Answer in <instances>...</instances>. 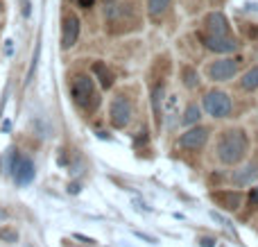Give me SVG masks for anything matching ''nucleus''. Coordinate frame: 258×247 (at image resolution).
<instances>
[{
  "label": "nucleus",
  "instance_id": "obj_1",
  "mask_svg": "<svg viewBox=\"0 0 258 247\" xmlns=\"http://www.w3.org/2000/svg\"><path fill=\"white\" fill-rule=\"evenodd\" d=\"M247 150H249V139H247L245 130H229L220 136L218 141V159L227 166H236L242 159L247 157Z\"/></svg>",
  "mask_w": 258,
  "mask_h": 247
},
{
  "label": "nucleus",
  "instance_id": "obj_2",
  "mask_svg": "<svg viewBox=\"0 0 258 247\" xmlns=\"http://www.w3.org/2000/svg\"><path fill=\"white\" fill-rule=\"evenodd\" d=\"M71 95L77 107L89 109V111H93L100 104V95L95 93V82H93V77H89V75H77L75 80H73Z\"/></svg>",
  "mask_w": 258,
  "mask_h": 247
},
{
  "label": "nucleus",
  "instance_id": "obj_3",
  "mask_svg": "<svg viewBox=\"0 0 258 247\" xmlns=\"http://www.w3.org/2000/svg\"><path fill=\"white\" fill-rule=\"evenodd\" d=\"M202 107H204V111L213 118H227L233 109V102H231V95L229 93L213 89L202 98Z\"/></svg>",
  "mask_w": 258,
  "mask_h": 247
},
{
  "label": "nucleus",
  "instance_id": "obj_4",
  "mask_svg": "<svg viewBox=\"0 0 258 247\" xmlns=\"http://www.w3.org/2000/svg\"><path fill=\"white\" fill-rule=\"evenodd\" d=\"M132 113H134V107H132V102H129V98H125V95H116V98L111 100L109 120H111V125L116 127V130H122V127L129 125Z\"/></svg>",
  "mask_w": 258,
  "mask_h": 247
},
{
  "label": "nucleus",
  "instance_id": "obj_5",
  "mask_svg": "<svg viewBox=\"0 0 258 247\" xmlns=\"http://www.w3.org/2000/svg\"><path fill=\"white\" fill-rule=\"evenodd\" d=\"M238 61L240 59H231V57H227L224 54L222 59H215L213 64L209 66V80L211 82H229V80H233L236 77V73H238Z\"/></svg>",
  "mask_w": 258,
  "mask_h": 247
},
{
  "label": "nucleus",
  "instance_id": "obj_6",
  "mask_svg": "<svg viewBox=\"0 0 258 247\" xmlns=\"http://www.w3.org/2000/svg\"><path fill=\"white\" fill-rule=\"evenodd\" d=\"M202 43L211 50V52L218 54H231L238 50V41L231 34H202Z\"/></svg>",
  "mask_w": 258,
  "mask_h": 247
},
{
  "label": "nucleus",
  "instance_id": "obj_7",
  "mask_svg": "<svg viewBox=\"0 0 258 247\" xmlns=\"http://www.w3.org/2000/svg\"><path fill=\"white\" fill-rule=\"evenodd\" d=\"M209 127H202V125H192L186 130V134H181V139H179V145H181L183 150H190V152H197V150H202L206 145V141H209Z\"/></svg>",
  "mask_w": 258,
  "mask_h": 247
},
{
  "label": "nucleus",
  "instance_id": "obj_8",
  "mask_svg": "<svg viewBox=\"0 0 258 247\" xmlns=\"http://www.w3.org/2000/svg\"><path fill=\"white\" fill-rule=\"evenodd\" d=\"M80 18L75 16V14H68L66 18H63V25H61V48L63 50H71L73 45L77 43V39H80Z\"/></svg>",
  "mask_w": 258,
  "mask_h": 247
},
{
  "label": "nucleus",
  "instance_id": "obj_9",
  "mask_svg": "<svg viewBox=\"0 0 258 247\" xmlns=\"http://www.w3.org/2000/svg\"><path fill=\"white\" fill-rule=\"evenodd\" d=\"M14 181H16L18 186H27L32 179H34V163H32V159L27 157H16L14 159Z\"/></svg>",
  "mask_w": 258,
  "mask_h": 247
},
{
  "label": "nucleus",
  "instance_id": "obj_10",
  "mask_svg": "<svg viewBox=\"0 0 258 247\" xmlns=\"http://www.w3.org/2000/svg\"><path fill=\"white\" fill-rule=\"evenodd\" d=\"M211 200L215 204H220L222 209H227V211H238L242 207V200L245 198L238 191H215V193H211Z\"/></svg>",
  "mask_w": 258,
  "mask_h": 247
},
{
  "label": "nucleus",
  "instance_id": "obj_11",
  "mask_svg": "<svg viewBox=\"0 0 258 247\" xmlns=\"http://www.w3.org/2000/svg\"><path fill=\"white\" fill-rule=\"evenodd\" d=\"M254 179H258V159L245 163V166H240L238 170H233V175H231V181L236 186H247Z\"/></svg>",
  "mask_w": 258,
  "mask_h": 247
},
{
  "label": "nucleus",
  "instance_id": "obj_12",
  "mask_svg": "<svg viewBox=\"0 0 258 247\" xmlns=\"http://www.w3.org/2000/svg\"><path fill=\"white\" fill-rule=\"evenodd\" d=\"M204 27L209 34H229V21L222 12H211L204 18Z\"/></svg>",
  "mask_w": 258,
  "mask_h": 247
},
{
  "label": "nucleus",
  "instance_id": "obj_13",
  "mask_svg": "<svg viewBox=\"0 0 258 247\" xmlns=\"http://www.w3.org/2000/svg\"><path fill=\"white\" fill-rule=\"evenodd\" d=\"M91 71H93V75L100 80V86H102V89H111L113 86V73L109 71L104 61H95L93 66H91Z\"/></svg>",
  "mask_w": 258,
  "mask_h": 247
},
{
  "label": "nucleus",
  "instance_id": "obj_14",
  "mask_svg": "<svg viewBox=\"0 0 258 247\" xmlns=\"http://www.w3.org/2000/svg\"><path fill=\"white\" fill-rule=\"evenodd\" d=\"M163 93H165V86L163 84H156L154 89H152V109H154V116L156 120L161 122V116H163V111H161V104H163Z\"/></svg>",
  "mask_w": 258,
  "mask_h": 247
},
{
  "label": "nucleus",
  "instance_id": "obj_15",
  "mask_svg": "<svg viewBox=\"0 0 258 247\" xmlns=\"http://www.w3.org/2000/svg\"><path fill=\"white\" fill-rule=\"evenodd\" d=\"M240 89L242 91H256L258 89V66L249 68L240 80Z\"/></svg>",
  "mask_w": 258,
  "mask_h": 247
},
{
  "label": "nucleus",
  "instance_id": "obj_16",
  "mask_svg": "<svg viewBox=\"0 0 258 247\" xmlns=\"http://www.w3.org/2000/svg\"><path fill=\"white\" fill-rule=\"evenodd\" d=\"M181 80H183V86H186V89H195V86L200 84V77H197V73L192 66L181 68Z\"/></svg>",
  "mask_w": 258,
  "mask_h": 247
},
{
  "label": "nucleus",
  "instance_id": "obj_17",
  "mask_svg": "<svg viewBox=\"0 0 258 247\" xmlns=\"http://www.w3.org/2000/svg\"><path fill=\"white\" fill-rule=\"evenodd\" d=\"M197 120H200V107H197V104H188L186 111H183L181 122L186 127H192V125H197Z\"/></svg>",
  "mask_w": 258,
  "mask_h": 247
},
{
  "label": "nucleus",
  "instance_id": "obj_18",
  "mask_svg": "<svg viewBox=\"0 0 258 247\" xmlns=\"http://www.w3.org/2000/svg\"><path fill=\"white\" fill-rule=\"evenodd\" d=\"M170 3L172 0H147V14L150 16H161L170 7Z\"/></svg>",
  "mask_w": 258,
  "mask_h": 247
},
{
  "label": "nucleus",
  "instance_id": "obj_19",
  "mask_svg": "<svg viewBox=\"0 0 258 247\" xmlns=\"http://www.w3.org/2000/svg\"><path fill=\"white\" fill-rule=\"evenodd\" d=\"M18 236H16V231H12V229H0V240H5V243H14Z\"/></svg>",
  "mask_w": 258,
  "mask_h": 247
},
{
  "label": "nucleus",
  "instance_id": "obj_20",
  "mask_svg": "<svg viewBox=\"0 0 258 247\" xmlns=\"http://www.w3.org/2000/svg\"><path fill=\"white\" fill-rule=\"evenodd\" d=\"M247 204H249L251 209L258 207V186H256V189H251V193H249V202H247Z\"/></svg>",
  "mask_w": 258,
  "mask_h": 247
},
{
  "label": "nucleus",
  "instance_id": "obj_21",
  "mask_svg": "<svg viewBox=\"0 0 258 247\" xmlns=\"http://www.w3.org/2000/svg\"><path fill=\"white\" fill-rule=\"evenodd\" d=\"M77 5H80L82 9H91L95 5V0H77Z\"/></svg>",
  "mask_w": 258,
  "mask_h": 247
},
{
  "label": "nucleus",
  "instance_id": "obj_22",
  "mask_svg": "<svg viewBox=\"0 0 258 247\" xmlns=\"http://www.w3.org/2000/svg\"><path fill=\"white\" fill-rule=\"evenodd\" d=\"M200 245H202V247H215V240H213V238H202Z\"/></svg>",
  "mask_w": 258,
  "mask_h": 247
},
{
  "label": "nucleus",
  "instance_id": "obj_23",
  "mask_svg": "<svg viewBox=\"0 0 258 247\" xmlns=\"http://www.w3.org/2000/svg\"><path fill=\"white\" fill-rule=\"evenodd\" d=\"M23 16H30V3L23 0Z\"/></svg>",
  "mask_w": 258,
  "mask_h": 247
},
{
  "label": "nucleus",
  "instance_id": "obj_24",
  "mask_svg": "<svg viewBox=\"0 0 258 247\" xmlns=\"http://www.w3.org/2000/svg\"><path fill=\"white\" fill-rule=\"evenodd\" d=\"M249 34H251V39H256V41H258V25L251 27V32H249Z\"/></svg>",
  "mask_w": 258,
  "mask_h": 247
},
{
  "label": "nucleus",
  "instance_id": "obj_25",
  "mask_svg": "<svg viewBox=\"0 0 258 247\" xmlns=\"http://www.w3.org/2000/svg\"><path fill=\"white\" fill-rule=\"evenodd\" d=\"M5 218H7V211H5V209H0V220H5Z\"/></svg>",
  "mask_w": 258,
  "mask_h": 247
}]
</instances>
